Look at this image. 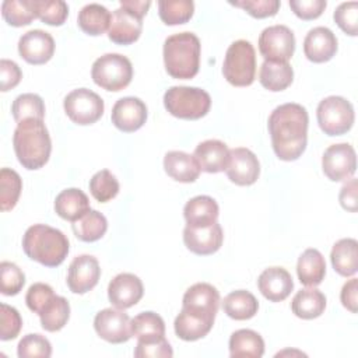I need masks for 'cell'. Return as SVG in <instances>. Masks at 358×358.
<instances>
[{"instance_id": "28", "label": "cell", "mask_w": 358, "mask_h": 358, "mask_svg": "<svg viewBox=\"0 0 358 358\" xmlns=\"http://www.w3.org/2000/svg\"><path fill=\"white\" fill-rule=\"evenodd\" d=\"M264 354L262 336L250 329H239L229 337V355L232 358H260Z\"/></svg>"}, {"instance_id": "5", "label": "cell", "mask_w": 358, "mask_h": 358, "mask_svg": "<svg viewBox=\"0 0 358 358\" xmlns=\"http://www.w3.org/2000/svg\"><path fill=\"white\" fill-rule=\"evenodd\" d=\"M164 106L175 117L196 120L208 113L211 96L197 87L173 85L164 94Z\"/></svg>"}, {"instance_id": "55", "label": "cell", "mask_w": 358, "mask_h": 358, "mask_svg": "<svg viewBox=\"0 0 358 358\" xmlns=\"http://www.w3.org/2000/svg\"><path fill=\"white\" fill-rule=\"evenodd\" d=\"M150 6H151V1L148 0L147 1L145 0H120L122 8L138 15L140 18H143L147 14Z\"/></svg>"}, {"instance_id": "1", "label": "cell", "mask_w": 358, "mask_h": 358, "mask_svg": "<svg viewBox=\"0 0 358 358\" xmlns=\"http://www.w3.org/2000/svg\"><path fill=\"white\" fill-rule=\"evenodd\" d=\"M308 112L294 102L277 106L268 116V133L275 155L281 161L298 159L308 143Z\"/></svg>"}, {"instance_id": "30", "label": "cell", "mask_w": 358, "mask_h": 358, "mask_svg": "<svg viewBox=\"0 0 358 358\" xmlns=\"http://www.w3.org/2000/svg\"><path fill=\"white\" fill-rule=\"evenodd\" d=\"M292 313L301 319L310 320L319 317L326 309V296L315 287L303 288L295 294L291 302Z\"/></svg>"}, {"instance_id": "46", "label": "cell", "mask_w": 358, "mask_h": 358, "mask_svg": "<svg viewBox=\"0 0 358 358\" xmlns=\"http://www.w3.org/2000/svg\"><path fill=\"white\" fill-rule=\"evenodd\" d=\"M22 327V319L18 310L7 303L0 305V338L3 341L15 338Z\"/></svg>"}, {"instance_id": "47", "label": "cell", "mask_w": 358, "mask_h": 358, "mask_svg": "<svg viewBox=\"0 0 358 358\" xmlns=\"http://www.w3.org/2000/svg\"><path fill=\"white\" fill-rule=\"evenodd\" d=\"M334 21L345 34L355 36L358 34V3H341L334 11Z\"/></svg>"}, {"instance_id": "35", "label": "cell", "mask_w": 358, "mask_h": 358, "mask_svg": "<svg viewBox=\"0 0 358 358\" xmlns=\"http://www.w3.org/2000/svg\"><path fill=\"white\" fill-rule=\"evenodd\" d=\"M71 228L80 241L95 242L105 235L108 229V221L102 213L96 210H88L83 217L71 224Z\"/></svg>"}, {"instance_id": "49", "label": "cell", "mask_w": 358, "mask_h": 358, "mask_svg": "<svg viewBox=\"0 0 358 358\" xmlns=\"http://www.w3.org/2000/svg\"><path fill=\"white\" fill-rule=\"evenodd\" d=\"M229 4L245 10L255 18H266L277 14L280 8L278 0H241V1H229Z\"/></svg>"}, {"instance_id": "50", "label": "cell", "mask_w": 358, "mask_h": 358, "mask_svg": "<svg viewBox=\"0 0 358 358\" xmlns=\"http://www.w3.org/2000/svg\"><path fill=\"white\" fill-rule=\"evenodd\" d=\"M172 355V347L165 337L151 341H137L134 350L136 358H171Z\"/></svg>"}, {"instance_id": "40", "label": "cell", "mask_w": 358, "mask_h": 358, "mask_svg": "<svg viewBox=\"0 0 358 358\" xmlns=\"http://www.w3.org/2000/svg\"><path fill=\"white\" fill-rule=\"evenodd\" d=\"M22 190L21 176L10 168L0 171V208L1 211L13 210Z\"/></svg>"}, {"instance_id": "43", "label": "cell", "mask_w": 358, "mask_h": 358, "mask_svg": "<svg viewBox=\"0 0 358 358\" xmlns=\"http://www.w3.org/2000/svg\"><path fill=\"white\" fill-rule=\"evenodd\" d=\"M90 192L96 201L106 203L117 196L119 182L110 171L102 169L90 179Z\"/></svg>"}, {"instance_id": "38", "label": "cell", "mask_w": 358, "mask_h": 358, "mask_svg": "<svg viewBox=\"0 0 358 358\" xmlns=\"http://www.w3.org/2000/svg\"><path fill=\"white\" fill-rule=\"evenodd\" d=\"M13 117L17 123L27 119H39L45 117V103L38 94L27 92L18 95L11 105Z\"/></svg>"}, {"instance_id": "24", "label": "cell", "mask_w": 358, "mask_h": 358, "mask_svg": "<svg viewBox=\"0 0 358 358\" xmlns=\"http://www.w3.org/2000/svg\"><path fill=\"white\" fill-rule=\"evenodd\" d=\"M164 169L176 182L182 183H192L194 182L201 169L194 158L185 151H169L164 157Z\"/></svg>"}, {"instance_id": "19", "label": "cell", "mask_w": 358, "mask_h": 358, "mask_svg": "<svg viewBox=\"0 0 358 358\" xmlns=\"http://www.w3.org/2000/svg\"><path fill=\"white\" fill-rule=\"evenodd\" d=\"M224 241V232L218 222L208 227L193 228L186 225L183 229V242L186 248L199 256L215 253Z\"/></svg>"}, {"instance_id": "34", "label": "cell", "mask_w": 358, "mask_h": 358, "mask_svg": "<svg viewBox=\"0 0 358 358\" xmlns=\"http://www.w3.org/2000/svg\"><path fill=\"white\" fill-rule=\"evenodd\" d=\"M112 14L109 10L98 3H90L84 6L77 17L78 27L88 35L98 36L109 29Z\"/></svg>"}, {"instance_id": "20", "label": "cell", "mask_w": 358, "mask_h": 358, "mask_svg": "<svg viewBox=\"0 0 358 358\" xmlns=\"http://www.w3.org/2000/svg\"><path fill=\"white\" fill-rule=\"evenodd\" d=\"M337 52V38L327 27L312 28L303 39V53L313 63L329 62Z\"/></svg>"}, {"instance_id": "22", "label": "cell", "mask_w": 358, "mask_h": 358, "mask_svg": "<svg viewBox=\"0 0 358 358\" xmlns=\"http://www.w3.org/2000/svg\"><path fill=\"white\" fill-rule=\"evenodd\" d=\"M262 295L270 302H281L291 294L294 281L291 274L282 267H268L257 278Z\"/></svg>"}, {"instance_id": "15", "label": "cell", "mask_w": 358, "mask_h": 358, "mask_svg": "<svg viewBox=\"0 0 358 358\" xmlns=\"http://www.w3.org/2000/svg\"><path fill=\"white\" fill-rule=\"evenodd\" d=\"M101 277L98 260L91 255H80L73 259L67 271V287L74 294L91 291Z\"/></svg>"}, {"instance_id": "54", "label": "cell", "mask_w": 358, "mask_h": 358, "mask_svg": "<svg viewBox=\"0 0 358 358\" xmlns=\"http://www.w3.org/2000/svg\"><path fill=\"white\" fill-rule=\"evenodd\" d=\"M340 299L344 308H347L352 313H357L358 310V280L357 278H351L343 285Z\"/></svg>"}, {"instance_id": "17", "label": "cell", "mask_w": 358, "mask_h": 358, "mask_svg": "<svg viewBox=\"0 0 358 358\" xmlns=\"http://www.w3.org/2000/svg\"><path fill=\"white\" fill-rule=\"evenodd\" d=\"M144 294L141 280L131 273H120L108 285L109 302L117 309H129L136 305Z\"/></svg>"}, {"instance_id": "39", "label": "cell", "mask_w": 358, "mask_h": 358, "mask_svg": "<svg viewBox=\"0 0 358 358\" xmlns=\"http://www.w3.org/2000/svg\"><path fill=\"white\" fill-rule=\"evenodd\" d=\"M194 13L192 0H161L158 1L159 18L166 25H179L187 22Z\"/></svg>"}, {"instance_id": "33", "label": "cell", "mask_w": 358, "mask_h": 358, "mask_svg": "<svg viewBox=\"0 0 358 358\" xmlns=\"http://www.w3.org/2000/svg\"><path fill=\"white\" fill-rule=\"evenodd\" d=\"M224 312L235 320L252 319L259 309V302L256 296L245 289H238L229 292L222 301Z\"/></svg>"}, {"instance_id": "32", "label": "cell", "mask_w": 358, "mask_h": 358, "mask_svg": "<svg viewBox=\"0 0 358 358\" xmlns=\"http://www.w3.org/2000/svg\"><path fill=\"white\" fill-rule=\"evenodd\" d=\"M214 320L193 315L182 309L173 322L175 334L185 341H196L203 338L213 329Z\"/></svg>"}, {"instance_id": "14", "label": "cell", "mask_w": 358, "mask_h": 358, "mask_svg": "<svg viewBox=\"0 0 358 358\" xmlns=\"http://www.w3.org/2000/svg\"><path fill=\"white\" fill-rule=\"evenodd\" d=\"M225 173L228 179L238 186L253 185L260 175L259 159L249 148H232L229 150V161Z\"/></svg>"}, {"instance_id": "26", "label": "cell", "mask_w": 358, "mask_h": 358, "mask_svg": "<svg viewBox=\"0 0 358 358\" xmlns=\"http://www.w3.org/2000/svg\"><path fill=\"white\" fill-rule=\"evenodd\" d=\"M88 210H91L90 200L87 194L77 187L64 189L55 199V211L66 221L74 222Z\"/></svg>"}, {"instance_id": "51", "label": "cell", "mask_w": 358, "mask_h": 358, "mask_svg": "<svg viewBox=\"0 0 358 358\" xmlns=\"http://www.w3.org/2000/svg\"><path fill=\"white\" fill-rule=\"evenodd\" d=\"M326 0H291L289 7L301 20H315L322 15L326 8Z\"/></svg>"}, {"instance_id": "6", "label": "cell", "mask_w": 358, "mask_h": 358, "mask_svg": "<svg viewBox=\"0 0 358 358\" xmlns=\"http://www.w3.org/2000/svg\"><path fill=\"white\" fill-rule=\"evenodd\" d=\"M222 74L235 87H248L255 81L256 53L249 41L238 39L229 45L222 63Z\"/></svg>"}, {"instance_id": "52", "label": "cell", "mask_w": 358, "mask_h": 358, "mask_svg": "<svg viewBox=\"0 0 358 358\" xmlns=\"http://www.w3.org/2000/svg\"><path fill=\"white\" fill-rule=\"evenodd\" d=\"M22 78V71L18 64L8 59L0 60V90L3 92L14 88Z\"/></svg>"}, {"instance_id": "7", "label": "cell", "mask_w": 358, "mask_h": 358, "mask_svg": "<svg viewBox=\"0 0 358 358\" xmlns=\"http://www.w3.org/2000/svg\"><path fill=\"white\" fill-rule=\"evenodd\" d=\"M94 83L106 91H120L133 78L131 62L119 53H106L98 57L91 69Z\"/></svg>"}, {"instance_id": "4", "label": "cell", "mask_w": 358, "mask_h": 358, "mask_svg": "<svg viewBox=\"0 0 358 358\" xmlns=\"http://www.w3.org/2000/svg\"><path fill=\"white\" fill-rule=\"evenodd\" d=\"M200 53V39L193 32H179L168 36L164 43L166 73L179 80L193 78L199 73Z\"/></svg>"}, {"instance_id": "11", "label": "cell", "mask_w": 358, "mask_h": 358, "mask_svg": "<svg viewBox=\"0 0 358 358\" xmlns=\"http://www.w3.org/2000/svg\"><path fill=\"white\" fill-rule=\"evenodd\" d=\"M324 175L333 182L348 180L357 169L355 150L348 143H338L327 147L322 157Z\"/></svg>"}, {"instance_id": "48", "label": "cell", "mask_w": 358, "mask_h": 358, "mask_svg": "<svg viewBox=\"0 0 358 358\" xmlns=\"http://www.w3.org/2000/svg\"><path fill=\"white\" fill-rule=\"evenodd\" d=\"M53 288L45 282H35L32 284L25 295V302L29 310L36 315H41L46 305L55 298Z\"/></svg>"}, {"instance_id": "9", "label": "cell", "mask_w": 358, "mask_h": 358, "mask_svg": "<svg viewBox=\"0 0 358 358\" xmlns=\"http://www.w3.org/2000/svg\"><path fill=\"white\" fill-rule=\"evenodd\" d=\"M63 106L70 120L81 126L92 124L99 120L105 109L102 98L88 88H77L69 92Z\"/></svg>"}, {"instance_id": "45", "label": "cell", "mask_w": 358, "mask_h": 358, "mask_svg": "<svg viewBox=\"0 0 358 358\" xmlns=\"http://www.w3.org/2000/svg\"><path fill=\"white\" fill-rule=\"evenodd\" d=\"M25 284V274L22 270L11 263L1 262L0 263V289L3 295L13 296L17 295Z\"/></svg>"}, {"instance_id": "12", "label": "cell", "mask_w": 358, "mask_h": 358, "mask_svg": "<svg viewBox=\"0 0 358 358\" xmlns=\"http://www.w3.org/2000/svg\"><path fill=\"white\" fill-rule=\"evenodd\" d=\"M94 329L102 340L112 344H122L133 337L131 320L124 309L106 308L99 310L94 319Z\"/></svg>"}, {"instance_id": "42", "label": "cell", "mask_w": 358, "mask_h": 358, "mask_svg": "<svg viewBox=\"0 0 358 358\" xmlns=\"http://www.w3.org/2000/svg\"><path fill=\"white\" fill-rule=\"evenodd\" d=\"M1 14L11 27H24L36 18L31 0H4L1 3Z\"/></svg>"}, {"instance_id": "21", "label": "cell", "mask_w": 358, "mask_h": 358, "mask_svg": "<svg viewBox=\"0 0 358 358\" xmlns=\"http://www.w3.org/2000/svg\"><path fill=\"white\" fill-rule=\"evenodd\" d=\"M141 29L143 18L120 7L112 13L108 36L113 43L130 45L140 38Z\"/></svg>"}, {"instance_id": "44", "label": "cell", "mask_w": 358, "mask_h": 358, "mask_svg": "<svg viewBox=\"0 0 358 358\" xmlns=\"http://www.w3.org/2000/svg\"><path fill=\"white\" fill-rule=\"evenodd\" d=\"M17 355L20 358H49L52 355V345L46 337L31 333L20 340Z\"/></svg>"}, {"instance_id": "23", "label": "cell", "mask_w": 358, "mask_h": 358, "mask_svg": "<svg viewBox=\"0 0 358 358\" xmlns=\"http://www.w3.org/2000/svg\"><path fill=\"white\" fill-rule=\"evenodd\" d=\"M200 169L208 173H218L225 171L229 161V150L225 143L220 140L201 141L194 150Z\"/></svg>"}, {"instance_id": "18", "label": "cell", "mask_w": 358, "mask_h": 358, "mask_svg": "<svg viewBox=\"0 0 358 358\" xmlns=\"http://www.w3.org/2000/svg\"><path fill=\"white\" fill-rule=\"evenodd\" d=\"M112 123L124 133L143 127L147 120V106L137 96H124L116 101L110 115Z\"/></svg>"}, {"instance_id": "41", "label": "cell", "mask_w": 358, "mask_h": 358, "mask_svg": "<svg viewBox=\"0 0 358 358\" xmlns=\"http://www.w3.org/2000/svg\"><path fill=\"white\" fill-rule=\"evenodd\" d=\"M32 10L42 22L53 27L64 24L69 15V6L63 0H31Z\"/></svg>"}, {"instance_id": "16", "label": "cell", "mask_w": 358, "mask_h": 358, "mask_svg": "<svg viewBox=\"0 0 358 358\" xmlns=\"http://www.w3.org/2000/svg\"><path fill=\"white\" fill-rule=\"evenodd\" d=\"M18 53L29 64H45L55 53L53 36L42 29H31L20 38Z\"/></svg>"}, {"instance_id": "37", "label": "cell", "mask_w": 358, "mask_h": 358, "mask_svg": "<svg viewBox=\"0 0 358 358\" xmlns=\"http://www.w3.org/2000/svg\"><path fill=\"white\" fill-rule=\"evenodd\" d=\"M70 317V303L64 296L55 295L39 315L41 326L43 330L55 333L62 330Z\"/></svg>"}, {"instance_id": "8", "label": "cell", "mask_w": 358, "mask_h": 358, "mask_svg": "<svg viewBox=\"0 0 358 358\" xmlns=\"http://www.w3.org/2000/svg\"><path fill=\"white\" fill-rule=\"evenodd\" d=\"M316 117L324 134L341 136L352 127L355 113L350 101L343 96L331 95L319 102Z\"/></svg>"}, {"instance_id": "3", "label": "cell", "mask_w": 358, "mask_h": 358, "mask_svg": "<svg viewBox=\"0 0 358 358\" xmlns=\"http://www.w3.org/2000/svg\"><path fill=\"white\" fill-rule=\"evenodd\" d=\"M22 250L29 259L46 267H57L69 255V239L57 228L35 224L22 236Z\"/></svg>"}, {"instance_id": "13", "label": "cell", "mask_w": 358, "mask_h": 358, "mask_svg": "<svg viewBox=\"0 0 358 358\" xmlns=\"http://www.w3.org/2000/svg\"><path fill=\"white\" fill-rule=\"evenodd\" d=\"M220 306V292L208 282H196L183 295L182 309L189 313L215 320Z\"/></svg>"}, {"instance_id": "10", "label": "cell", "mask_w": 358, "mask_h": 358, "mask_svg": "<svg viewBox=\"0 0 358 358\" xmlns=\"http://www.w3.org/2000/svg\"><path fill=\"white\" fill-rule=\"evenodd\" d=\"M295 50L294 32L287 25H271L259 36V52L264 60L288 62Z\"/></svg>"}, {"instance_id": "27", "label": "cell", "mask_w": 358, "mask_h": 358, "mask_svg": "<svg viewBox=\"0 0 358 358\" xmlns=\"http://www.w3.org/2000/svg\"><path fill=\"white\" fill-rule=\"evenodd\" d=\"M296 274L301 284L306 287L319 285L326 275V262L323 255L317 249H306L298 259Z\"/></svg>"}, {"instance_id": "25", "label": "cell", "mask_w": 358, "mask_h": 358, "mask_svg": "<svg viewBox=\"0 0 358 358\" xmlns=\"http://www.w3.org/2000/svg\"><path fill=\"white\" fill-rule=\"evenodd\" d=\"M220 208L217 201L210 196H196L190 199L183 208L186 225L193 228L208 227L217 222Z\"/></svg>"}, {"instance_id": "29", "label": "cell", "mask_w": 358, "mask_h": 358, "mask_svg": "<svg viewBox=\"0 0 358 358\" xmlns=\"http://www.w3.org/2000/svg\"><path fill=\"white\" fill-rule=\"evenodd\" d=\"M333 268L343 277H351L358 270V242L354 238H343L333 245L330 253Z\"/></svg>"}, {"instance_id": "53", "label": "cell", "mask_w": 358, "mask_h": 358, "mask_svg": "<svg viewBox=\"0 0 358 358\" xmlns=\"http://www.w3.org/2000/svg\"><path fill=\"white\" fill-rule=\"evenodd\" d=\"M357 193H358V182L355 178H350L347 183L343 185L338 200L344 210L355 213L357 211Z\"/></svg>"}, {"instance_id": "2", "label": "cell", "mask_w": 358, "mask_h": 358, "mask_svg": "<svg viewBox=\"0 0 358 358\" xmlns=\"http://www.w3.org/2000/svg\"><path fill=\"white\" fill-rule=\"evenodd\" d=\"M13 145L18 162L25 169L42 168L49 161L52 151L50 136L43 120L27 119L17 123Z\"/></svg>"}, {"instance_id": "36", "label": "cell", "mask_w": 358, "mask_h": 358, "mask_svg": "<svg viewBox=\"0 0 358 358\" xmlns=\"http://www.w3.org/2000/svg\"><path fill=\"white\" fill-rule=\"evenodd\" d=\"M131 336L137 341H151L165 336L164 319L155 312H141L131 319Z\"/></svg>"}, {"instance_id": "31", "label": "cell", "mask_w": 358, "mask_h": 358, "mask_svg": "<svg viewBox=\"0 0 358 358\" xmlns=\"http://www.w3.org/2000/svg\"><path fill=\"white\" fill-rule=\"evenodd\" d=\"M294 70L288 62L264 60L260 66L259 81L268 91H282L291 85Z\"/></svg>"}]
</instances>
